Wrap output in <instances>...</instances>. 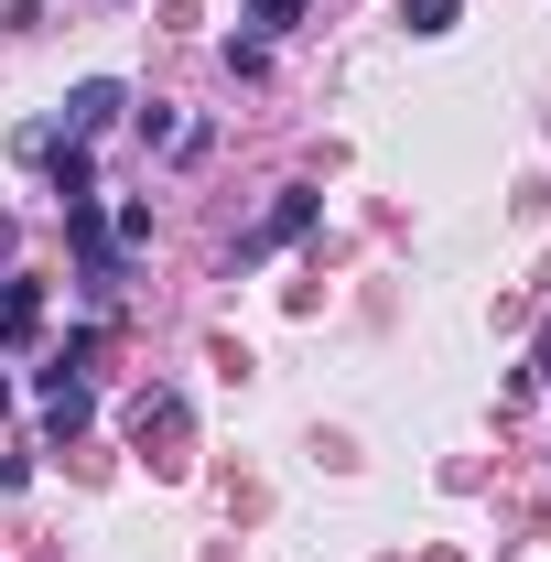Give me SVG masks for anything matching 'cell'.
<instances>
[{
  "label": "cell",
  "mask_w": 551,
  "mask_h": 562,
  "mask_svg": "<svg viewBox=\"0 0 551 562\" xmlns=\"http://www.w3.org/2000/svg\"><path fill=\"white\" fill-rule=\"evenodd\" d=\"M292 22H303V0H249V33H260V44H271V33H292Z\"/></svg>",
  "instance_id": "52a82bcc"
},
{
  "label": "cell",
  "mask_w": 551,
  "mask_h": 562,
  "mask_svg": "<svg viewBox=\"0 0 551 562\" xmlns=\"http://www.w3.org/2000/svg\"><path fill=\"white\" fill-rule=\"evenodd\" d=\"M454 11H465V0H401V33L432 44V33H454Z\"/></svg>",
  "instance_id": "5b68a950"
},
{
  "label": "cell",
  "mask_w": 551,
  "mask_h": 562,
  "mask_svg": "<svg viewBox=\"0 0 551 562\" xmlns=\"http://www.w3.org/2000/svg\"><path fill=\"white\" fill-rule=\"evenodd\" d=\"M314 216H325V195H314V184H281V195H271V216H260V227L238 238V260H260V249H292V238H303Z\"/></svg>",
  "instance_id": "6da1fadb"
},
{
  "label": "cell",
  "mask_w": 551,
  "mask_h": 562,
  "mask_svg": "<svg viewBox=\"0 0 551 562\" xmlns=\"http://www.w3.org/2000/svg\"><path fill=\"white\" fill-rule=\"evenodd\" d=\"M120 109H131V87H120V76H87V87L66 98V140H98Z\"/></svg>",
  "instance_id": "7a4b0ae2"
},
{
  "label": "cell",
  "mask_w": 551,
  "mask_h": 562,
  "mask_svg": "<svg viewBox=\"0 0 551 562\" xmlns=\"http://www.w3.org/2000/svg\"><path fill=\"white\" fill-rule=\"evenodd\" d=\"M109 238H120V249H151V195H131V206L109 216Z\"/></svg>",
  "instance_id": "8992f818"
},
{
  "label": "cell",
  "mask_w": 551,
  "mask_h": 562,
  "mask_svg": "<svg viewBox=\"0 0 551 562\" xmlns=\"http://www.w3.org/2000/svg\"><path fill=\"white\" fill-rule=\"evenodd\" d=\"M0 412H11V379H0Z\"/></svg>",
  "instance_id": "9c48e42d"
},
{
  "label": "cell",
  "mask_w": 551,
  "mask_h": 562,
  "mask_svg": "<svg viewBox=\"0 0 551 562\" xmlns=\"http://www.w3.org/2000/svg\"><path fill=\"white\" fill-rule=\"evenodd\" d=\"M33 336H44V281L0 271V347H33Z\"/></svg>",
  "instance_id": "277c9868"
},
{
  "label": "cell",
  "mask_w": 551,
  "mask_h": 562,
  "mask_svg": "<svg viewBox=\"0 0 551 562\" xmlns=\"http://www.w3.org/2000/svg\"><path fill=\"white\" fill-rule=\"evenodd\" d=\"M0 260H11V216H0Z\"/></svg>",
  "instance_id": "ba28073f"
},
{
  "label": "cell",
  "mask_w": 551,
  "mask_h": 562,
  "mask_svg": "<svg viewBox=\"0 0 551 562\" xmlns=\"http://www.w3.org/2000/svg\"><path fill=\"white\" fill-rule=\"evenodd\" d=\"M131 432H140V454L162 443V465H173V443H184V390H140V401H131Z\"/></svg>",
  "instance_id": "3957f363"
}]
</instances>
